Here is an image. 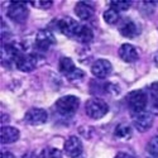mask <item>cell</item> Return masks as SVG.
I'll use <instances>...</instances> for the list:
<instances>
[{
  "instance_id": "6da1fadb",
  "label": "cell",
  "mask_w": 158,
  "mask_h": 158,
  "mask_svg": "<svg viewBox=\"0 0 158 158\" xmlns=\"http://www.w3.org/2000/svg\"><path fill=\"white\" fill-rule=\"evenodd\" d=\"M127 102H128V106L130 108V110L134 114H137V113L146 110V106L148 104V96L142 90L131 91L127 96Z\"/></svg>"
},
{
  "instance_id": "7a4b0ae2",
  "label": "cell",
  "mask_w": 158,
  "mask_h": 158,
  "mask_svg": "<svg viewBox=\"0 0 158 158\" xmlns=\"http://www.w3.org/2000/svg\"><path fill=\"white\" fill-rule=\"evenodd\" d=\"M80 106V100L78 98L73 96V95H67L60 98L56 101V109L60 114L64 115V116H70L73 115L76 113V110Z\"/></svg>"
},
{
  "instance_id": "3957f363",
  "label": "cell",
  "mask_w": 158,
  "mask_h": 158,
  "mask_svg": "<svg viewBox=\"0 0 158 158\" xmlns=\"http://www.w3.org/2000/svg\"><path fill=\"white\" fill-rule=\"evenodd\" d=\"M108 110H109L108 104L105 102L104 100L98 99V98L87 100V102L85 105L86 114L90 118H93V119H100V118L105 116L106 113H108Z\"/></svg>"
},
{
  "instance_id": "277c9868",
  "label": "cell",
  "mask_w": 158,
  "mask_h": 158,
  "mask_svg": "<svg viewBox=\"0 0 158 158\" xmlns=\"http://www.w3.org/2000/svg\"><path fill=\"white\" fill-rule=\"evenodd\" d=\"M8 17L14 22L22 23L28 17V9L24 3H10L8 8Z\"/></svg>"
},
{
  "instance_id": "5b68a950",
  "label": "cell",
  "mask_w": 158,
  "mask_h": 158,
  "mask_svg": "<svg viewBox=\"0 0 158 158\" xmlns=\"http://www.w3.org/2000/svg\"><path fill=\"white\" fill-rule=\"evenodd\" d=\"M133 124L139 131H147L153 125V115L149 111H140L134 114L133 116Z\"/></svg>"
},
{
  "instance_id": "8992f818",
  "label": "cell",
  "mask_w": 158,
  "mask_h": 158,
  "mask_svg": "<svg viewBox=\"0 0 158 158\" xmlns=\"http://www.w3.org/2000/svg\"><path fill=\"white\" fill-rule=\"evenodd\" d=\"M57 25H58V29L62 34L67 35V37H75V38L77 35L78 29L81 27V25L72 18H63L57 22Z\"/></svg>"
},
{
  "instance_id": "52a82bcc",
  "label": "cell",
  "mask_w": 158,
  "mask_h": 158,
  "mask_svg": "<svg viewBox=\"0 0 158 158\" xmlns=\"http://www.w3.org/2000/svg\"><path fill=\"white\" fill-rule=\"evenodd\" d=\"M14 63L18 70H20L23 72H31L37 67V58H35V56L29 55V53H22L15 60Z\"/></svg>"
},
{
  "instance_id": "ba28073f",
  "label": "cell",
  "mask_w": 158,
  "mask_h": 158,
  "mask_svg": "<svg viewBox=\"0 0 158 158\" xmlns=\"http://www.w3.org/2000/svg\"><path fill=\"white\" fill-rule=\"evenodd\" d=\"M47 111L41 108H33L27 111L25 114V122L29 123L31 125H41L47 122Z\"/></svg>"
},
{
  "instance_id": "9c48e42d",
  "label": "cell",
  "mask_w": 158,
  "mask_h": 158,
  "mask_svg": "<svg viewBox=\"0 0 158 158\" xmlns=\"http://www.w3.org/2000/svg\"><path fill=\"white\" fill-rule=\"evenodd\" d=\"M113 66L108 60H98L91 66V72L98 78H105L111 73Z\"/></svg>"
},
{
  "instance_id": "30bf717a",
  "label": "cell",
  "mask_w": 158,
  "mask_h": 158,
  "mask_svg": "<svg viewBox=\"0 0 158 158\" xmlns=\"http://www.w3.org/2000/svg\"><path fill=\"white\" fill-rule=\"evenodd\" d=\"M64 153L71 158H76L82 153V142L77 137H70L64 143Z\"/></svg>"
},
{
  "instance_id": "8fae6325",
  "label": "cell",
  "mask_w": 158,
  "mask_h": 158,
  "mask_svg": "<svg viewBox=\"0 0 158 158\" xmlns=\"http://www.w3.org/2000/svg\"><path fill=\"white\" fill-rule=\"evenodd\" d=\"M55 42V38L53 34H52L49 31H41L38 33L37 38H35V47L39 51H47L49 48V46Z\"/></svg>"
},
{
  "instance_id": "7c38bea8",
  "label": "cell",
  "mask_w": 158,
  "mask_h": 158,
  "mask_svg": "<svg viewBox=\"0 0 158 158\" xmlns=\"http://www.w3.org/2000/svg\"><path fill=\"white\" fill-rule=\"evenodd\" d=\"M119 56L124 62L130 63V62H135L138 60V52L134 46H131L129 43H124L119 48Z\"/></svg>"
},
{
  "instance_id": "4fadbf2b",
  "label": "cell",
  "mask_w": 158,
  "mask_h": 158,
  "mask_svg": "<svg viewBox=\"0 0 158 158\" xmlns=\"http://www.w3.org/2000/svg\"><path fill=\"white\" fill-rule=\"evenodd\" d=\"M0 139L4 144L14 143L19 139V130L14 127H3L0 130Z\"/></svg>"
},
{
  "instance_id": "5bb4252c",
  "label": "cell",
  "mask_w": 158,
  "mask_h": 158,
  "mask_svg": "<svg viewBox=\"0 0 158 158\" xmlns=\"http://www.w3.org/2000/svg\"><path fill=\"white\" fill-rule=\"evenodd\" d=\"M75 13L76 15L82 19V20H87L94 15V8L91 6L89 3H84V2H78L75 5Z\"/></svg>"
},
{
  "instance_id": "9a60e30c",
  "label": "cell",
  "mask_w": 158,
  "mask_h": 158,
  "mask_svg": "<svg viewBox=\"0 0 158 158\" xmlns=\"http://www.w3.org/2000/svg\"><path fill=\"white\" fill-rule=\"evenodd\" d=\"M139 28L134 22H127L120 27V33L127 38H134L139 34Z\"/></svg>"
},
{
  "instance_id": "2e32d148",
  "label": "cell",
  "mask_w": 158,
  "mask_h": 158,
  "mask_svg": "<svg viewBox=\"0 0 158 158\" xmlns=\"http://www.w3.org/2000/svg\"><path fill=\"white\" fill-rule=\"evenodd\" d=\"M58 69H60V72L63 73L64 76H69L70 73H72L75 70H76V66L73 63V61L69 57H63L61 58L60 61V64H58Z\"/></svg>"
},
{
  "instance_id": "e0dca14e",
  "label": "cell",
  "mask_w": 158,
  "mask_h": 158,
  "mask_svg": "<svg viewBox=\"0 0 158 158\" xmlns=\"http://www.w3.org/2000/svg\"><path fill=\"white\" fill-rule=\"evenodd\" d=\"M93 37H94L93 31H91L89 27H86V25H81L80 29H78V32H77L76 39L82 42V43H89L91 39H93Z\"/></svg>"
},
{
  "instance_id": "ac0fdd59",
  "label": "cell",
  "mask_w": 158,
  "mask_h": 158,
  "mask_svg": "<svg viewBox=\"0 0 158 158\" xmlns=\"http://www.w3.org/2000/svg\"><path fill=\"white\" fill-rule=\"evenodd\" d=\"M115 135L122 139H129L131 137V128L128 124H119L115 128Z\"/></svg>"
},
{
  "instance_id": "d6986e66",
  "label": "cell",
  "mask_w": 158,
  "mask_h": 158,
  "mask_svg": "<svg viewBox=\"0 0 158 158\" xmlns=\"http://www.w3.org/2000/svg\"><path fill=\"white\" fill-rule=\"evenodd\" d=\"M119 19H120L119 13H118L116 10H114V9H111V8L104 13V20L108 24H115V23L119 22Z\"/></svg>"
},
{
  "instance_id": "ffe728a7",
  "label": "cell",
  "mask_w": 158,
  "mask_h": 158,
  "mask_svg": "<svg viewBox=\"0 0 158 158\" xmlns=\"http://www.w3.org/2000/svg\"><path fill=\"white\" fill-rule=\"evenodd\" d=\"M39 158H62V154L57 148H46L39 154Z\"/></svg>"
},
{
  "instance_id": "44dd1931",
  "label": "cell",
  "mask_w": 158,
  "mask_h": 158,
  "mask_svg": "<svg viewBox=\"0 0 158 158\" xmlns=\"http://www.w3.org/2000/svg\"><path fill=\"white\" fill-rule=\"evenodd\" d=\"M131 3L130 2H123V0H116V2H111L110 6L111 9L116 10V11H125L130 8Z\"/></svg>"
},
{
  "instance_id": "7402d4cb",
  "label": "cell",
  "mask_w": 158,
  "mask_h": 158,
  "mask_svg": "<svg viewBox=\"0 0 158 158\" xmlns=\"http://www.w3.org/2000/svg\"><path fill=\"white\" fill-rule=\"evenodd\" d=\"M147 149L151 156H158V137H154L149 140Z\"/></svg>"
},
{
  "instance_id": "603a6c76",
  "label": "cell",
  "mask_w": 158,
  "mask_h": 158,
  "mask_svg": "<svg viewBox=\"0 0 158 158\" xmlns=\"http://www.w3.org/2000/svg\"><path fill=\"white\" fill-rule=\"evenodd\" d=\"M33 6H35V8H39V9H48V8H51L52 6V2H49V0H38V2H32L31 3Z\"/></svg>"
},
{
  "instance_id": "cb8c5ba5",
  "label": "cell",
  "mask_w": 158,
  "mask_h": 158,
  "mask_svg": "<svg viewBox=\"0 0 158 158\" xmlns=\"http://www.w3.org/2000/svg\"><path fill=\"white\" fill-rule=\"evenodd\" d=\"M69 80L70 81H76V80H81V78L84 77V72L80 70V69H76L72 73H70L69 76Z\"/></svg>"
},
{
  "instance_id": "d4e9b609",
  "label": "cell",
  "mask_w": 158,
  "mask_h": 158,
  "mask_svg": "<svg viewBox=\"0 0 158 158\" xmlns=\"http://www.w3.org/2000/svg\"><path fill=\"white\" fill-rule=\"evenodd\" d=\"M151 95H152V99H157L158 100V81L153 82L151 85Z\"/></svg>"
},
{
  "instance_id": "484cf974",
  "label": "cell",
  "mask_w": 158,
  "mask_h": 158,
  "mask_svg": "<svg viewBox=\"0 0 158 158\" xmlns=\"http://www.w3.org/2000/svg\"><path fill=\"white\" fill-rule=\"evenodd\" d=\"M151 111L156 115H158V100L157 99H152L151 102Z\"/></svg>"
},
{
  "instance_id": "4316f807",
  "label": "cell",
  "mask_w": 158,
  "mask_h": 158,
  "mask_svg": "<svg viewBox=\"0 0 158 158\" xmlns=\"http://www.w3.org/2000/svg\"><path fill=\"white\" fill-rule=\"evenodd\" d=\"M22 158H39V157H37V156H35L33 152H28V153H25V154H24Z\"/></svg>"
},
{
  "instance_id": "83f0119b",
  "label": "cell",
  "mask_w": 158,
  "mask_h": 158,
  "mask_svg": "<svg viewBox=\"0 0 158 158\" xmlns=\"http://www.w3.org/2000/svg\"><path fill=\"white\" fill-rule=\"evenodd\" d=\"M114 158H131V157H130L128 153H118Z\"/></svg>"
},
{
  "instance_id": "f1b7e54d",
  "label": "cell",
  "mask_w": 158,
  "mask_h": 158,
  "mask_svg": "<svg viewBox=\"0 0 158 158\" xmlns=\"http://www.w3.org/2000/svg\"><path fill=\"white\" fill-rule=\"evenodd\" d=\"M2 158H14V157H13L11 154H9V153H3V156H2Z\"/></svg>"
},
{
  "instance_id": "f546056e",
  "label": "cell",
  "mask_w": 158,
  "mask_h": 158,
  "mask_svg": "<svg viewBox=\"0 0 158 158\" xmlns=\"http://www.w3.org/2000/svg\"><path fill=\"white\" fill-rule=\"evenodd\" d=\"M148 158H158V156H151V157H148Z\"/></svg>"
}]
</instances>
